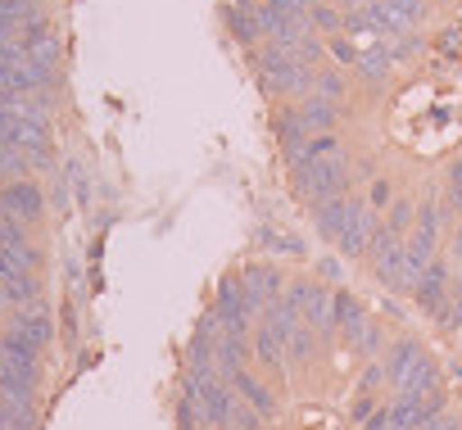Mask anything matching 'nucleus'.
Returning a JSON list of instances; mask_svg holds the SVG:
<instances>
[{
  "label": "nucleus",
  "instance_id": "58836bf2",
  "mask_svg": "<svg viewBox=\"0 0 462 430\" xmlns=\"http://www.w3.org/2000/svg\"><path fill=\"white\" fill-rule=\"evenodd\" d=\"M426 5H448V0H426Z\"/></svg>",
  "mask_w": 462,
  "mask_h": 430
},
{
  "label": "nucleus",
  "instance_id": "2eb2a0df",
  "mask_svg": "<svg viewBox=\"0 0 462 430\" xmlns=\"http://www.w3.org/2000/svg\"><path fill=\"white\" fill-rule=\"evenodd\" d=\"M345 223H349V195L345 199H322V204H313V227H318V236L322 241H340V232H345Z\"/></svg>",
  "mask_w": 462,
  "mask_h": 430
},
{
  "label": "nucleus",
  "instance_id": "39448f33",
  "mask_svg": "<svg viewBox=\"0 0 462 430\" xmlns=\"http://www.w3.org/2000/svg\"><path fill=\"white\" fill-rule=\"evenodd\" d=\"M10 335H19V340H28V344L46 349V344H51V335H55L51 304H46V299H32L28 308H19V313H14V322H10Z\"/></svg>",
  "mask_w": 462,
  "mask_h": 430
},
{
  "label": "nucleus",
  "instance_id": "ea45409f",
  "mask_svg": "<svg viewBox=\"0 0 462 430\" xmlns=\"http://www.w3.org/2000/svg\"><path fill=\"white\" fill-rule=\"evenodd\" d=\"M0 430H5V425H0Z\"/></svg>",
  "mask_w": 462,
  "mask_h": 430
},
{
  "label": "nucleus",
  "instance_id": "79ce46f5",
  "mask_svg": "<svg viewBox=\"0 0 462 430\" xmlns=\"http://www.w3.org/2000/svg\"><path fill=\"white\" fill-rule=\"evenodd\" d=\"M457 430H462V425H457Z\"/></svg>",
  "mask_w": 462,
  "mask_h": 430
},
{
  "label": "nucleus",
  "instance_id": "9d476101",
  "mask_svg": "<svg viewBox=\"0 0 462 430\" xmlns=\"http://www.w3.org/2000/svg\"><path fill=\"white\" fill-rule=\"evenodd\" d=\"M231 385H236V394H241V398H245V403L263 416V421H273V416H277V398H273V389H268V385H263L250 367H241L236 376H231Z\"/></svg>",
  "mask_w": 462,
  "mask_h": 430
},
{
  "label": "nucleus",
  "instance_id": "412c9836",
  "mask_svg": "<svg viewBox=\"0 0 462 430\" xmlns=\"http://www.w3.org/2000/svg\"><path fill=\"white\" fill-rule=\"evenodd\" d=\"M0 394L14 398V403H32V398H37V380L23 376V371L10 367V362H0Z\"/></svg>",
  "mask_w": 462,
  "mask_h": 430
},
{
  "label": "nucleus",
  "instance_id": "a878e982",
  "mask_svg": "<svg viewBox=\"0 0 462 430\" xmlns=\"http://www.w3.org/2000/svg\"><path fill=\"white\" fill-rule=\"evenodd\" d=\"M313 349H318V331L313 326H295V335L286 340V358H295V362H309L313 358Z\"/></svg>",
  "mask_w": 462,
  "mask_h": 430
},
{
  "label": "nucleus",
  "instance_id": "423d86ee",
  "mask_svg": "<svg viewBox=\"0 0 462 430\" xmlns=\"http://www.w3.org/2000/svg\"><path fill=\"white\" fill-rule=\"evenodd\" d=\"M448 286H453V277H448V263H444V259H435V263L421 272L417 290H412L417 308H421V313H430V317H439V308L448 304Z\"/></svg>",
  "mask_w": 462,
  "mask_h": 430
},
{
  "label": "nucleus",
  "instance_id": "20e7f679",
  "mask_svg": "<svg viewBox=\"0 0 462 430\" xmlns=\"http://www.w3.org/2000/svg\"><path fill=\"white\" fill-rule=\"evenodd\" d=\"M0 213H10V218L19 223H37L42 213H46V199H42V186L37 181H10V186H0Z\"/></svg>",
  "mask_w": 462,
  "mask_h": 430
},
{
  "label": "nucleus",
  "instance_id": "5701e85b",
  "mask_svg": "<svg viewBox=\"0 0 462 430\" xmlns=\"http://www.w3.org/2000/svg\"><path fill=\"white\" fill-rule=\"evenodd\" d=\"M399 241H408V232H412V223H417V204L408 199V195H394V204L385 208V218H381Z\"/></svg>",
  "mask_w": 462,
  "mask_h": 430
},
{
  "label": "nucleus",
  "instance_id": "c9c22d12",
  "mask_svg": "<svg viewBox=\"0 0 462 430\" xmlns=\"http://www.w3.org/2000/svg\"><path fill=\"white\" fill-rule=\"evenodd\" d=\"M444 50H448V55L462 50V28H448V32H444Z\"/></svg>",
  "mask_w": 462,
  "mask_h": 430
},
{
  "label": "nucleus",
  "instance_id": "f257e3e1",
  "mask_svg": "<svg viewBox=\"0 0 462 430\" xmlns=\"http://www.w3.org/2000/svg\"><path fill=\"white\" fill-rule=\"evenodd\" d=\"M291 190L309 204H322V199H345L354 195V172L345 163V154H331V159H309L304 168H291Z\"/></svg>",
  "mask_w": 462,
  "mask_h": 430
},
{
  "label": "nucleus",
  "instance_id": "72a5a7b5",
  "mask_svg": "<svg viewBox=\"0 0 462 430\" xmlns=\"http://www.w3.org/2000/svg\"><path fill=\"white\" fill-rule=\"evenodd\" d=\"M381 380H385V362H372V367L363 371V385H358V389H376Z\"/></svg>",
  "mask_w": 462,
  "mask_h": 430
},
{
  "label": "nucleus",
  "instance_id": "7c9ffc66",
  "mask_svg": "<svg viewBox=\"0 0 462 430\" xmlns=\"http://www.w3.org/2000/svg\"><path fill=\"white\" fill-rule=\"evenodd\" d=\"M318 277H327L331 286H340V281H345V268H340V259H331V254H327V259H318Z\"/></svg>",
  "mask_w": 462,
  "mask_h": 430
},
{
  "label": "nucleus",
  "instance_id": "c756f323",
  "mask_svg": "<svg viewBox=\"0 0 462 430\" xmlns=\"http://www.w3.org/2000/svg\"><path fill=\"white\" fill-rule=\"evenodd\" d=\"M367 204H372L376 213L394 204V190H390V181H385V177H372V186H367Z\"/></svg>",
  "mask_w": 462,
  "mask_h": 430
},
{
  "label": "nucleus",
  "instance_id": "ddd939ff",
  "mask_svg": "<svg viewBox=\"0 0 462 430\" xmlns=\"http://www.w3.org/2000/svg\"><path fill=\"white\" fill-rule=\"evenodd\" d=\"M295 105H300V118H304L309 136H313V132H336V123H340V114H345V105L322 100V96H304V100H295Z\"/></svg>",
  "mask_w": 462,
  "mask_h": 430
},
{
  "label": "nucleus",
  "instance_id": "c85d7f7f",
  "mask_svg": "<svg viewBox=\"0 0 462 430\" xmlns=\"http://www.w3.org/2000/svg\"><path fill=\"white\" fill-rule=\"evenodd\" d=\"M372 412H376V394H372V389H358L354 403H349V421H354V425H367Z\"/></svg>",
  "mask_w": 462,
  "mask_h": 430
},
{
  "label": "nucleus",
  "instance_id": "0eeeda50",
  "mask_svg": "<svg viewBox=\"0 0 462 430\" xmlns=\"http://www.w3.org/2000/svg\"><path fill=\"white\" fill-rule=\"evenodd\" d=\"M222 23L231 32V41L241 46H263V32H259V19H254V5H245V0H231V5H222Z\"/></svg>",
  "mask_w": 462,
  "mask_h": 430
},
{
  "label": "nucleus",
  "instance_id": "6ab92c4d",
  "mask_svg": "<svg viewBox=\"0 0 462 430\" xmlns=\"http://www.w3.org/2000/svg\"><path fill=\"white\" fill-rule=\"evenodd\" d=\"M390 73H394V64H390L376 46H372V50H358V59H354V78H358L363 87H385Z\"/></svg>",
  "mask_w": 462,
  "mask_h": 430
},
{
  "label": "nucleus",
  "instance_id": "b1692460",
  "mask_svg": "<svg viewBox=\"0 0 462 430\" xmlns=\"http://www.w3.org/2000/svg\"><path fill=\"white\" fill-rule=\"evenodd\" d=\"M309 96H322V100H336V105H345V96H349V82H345V73L340 69H318L313 73V91Z\"/></svg>",
  "mask_w": 462,
  "mask_h": 430
},
{
  "label": "nucleus",
  "instance_id": "a19ab883",
  "mask_svg": "<svg viewBox=\"0 0 462 430\" xmlns=\"http://www.w3.org/2000/svg\"><path fill=\"white\" fill-rule=\"evenodd\" d=\"M226 430H231V425H226Z\"/></svg>",
  "mask_w": 462,
  "mask_h": 430
},
{
  "label": "nucleus",
  "instance_id": "aec40b11",
  "mask_svg": "<svg viewBox=\"0 0 462 430\" xmlns=\"http://www.w3.org/2000/svg\"><path fill=\"white\" fill-rule=\"evenodd\" d=\"M376 50H381L390 64H408V59H417V55L426 50V37H421V32H394V37H385Z\"/></svg>",
  "mask_w": 462,
  "mask_h": 430
},
{
  "label": "nucleus",
  "instance_id": "4c0bfd02",
  "mask_svg": "<svg viewBox=\"0 0 462 430\" xmlns=\"http://www.w3.org/2000/svg\"><path fill=\"white\" fill-rule=\"evenodd\" d=\"M245 5H273V0H245Z\"/></svg>",
  "mask_w": 462,
  "mask_h": 430
},
{
  "label": "nucleus",
  "instance_id": "1a4fd4ad",
  "mask_svg": "<svg viewBox=\"0 0 462 430\" xmlns=\"http://www.w3.org/2000/svg\"><path fill=\"white\" fill-rule=\"evenodd\" d=\"M372 272H376V281L381 286H390V290H417V272H412V263H408V254H403V245H394L385 259H376L372 263Z\"/></svg>",
  "mask_w": 462,
  "mask_h": 430
},
{
  "label": "nucleus",
  "instance_id": "9b49d317",
  "mask_svg": "<svg viewBox=\"0 0 462 430\" xmlns=\"http://www.w3.org/2000/svg\"><path fill=\"white\" fill-rule=\"evenodd\" d=\"M304 326H313L318 335H331L336 331V290L327 286H313L309 299H304Z\"/></svg>",
  "mask_w": 462,
  "mask_h": 430
},
{
  "label": "nucleus",
  "instance_id": "2f4dec72",
  "mask_svg": "<svg viewBox=\"0 0 462 430\" xmlns=\"http://www.w3.org/2000/svg\"><path fill=\"white\" fill-rule=\"evenodd\" d=\"M453 425H457V421H453V416H448V407H444V412H426L417 430H453Z\"/></svg>",
  "mask_w": 462,
  "mask_h": 430
},
{
  "label": "nucleus",
  "instance_id": "473e14b6",
  "mask_svg": "<svg viewBox=\"0 0 462 430\" xmlns=\"http://www.w3.org/2000/svg\"><path fill=\"white\" fill-rule=\"evenodd\" d=\"M331 55H336V59H345V64L354 69V59H358V46H354L349 37H336V41H331Z\"/></svg>",
  "mask_w": 462,
  "mask_h": 430
},
{
  "label": "nucleus",
  "instance_id": "6e6552de",
  "mask_svg": "<svg viewBox=\"0 0 462 430\" xmlns=\"http://www.w3.org/2000/svg\"><path fill=\"white\" fill-rule=\"evenodd\" d=\"M0 141L32 154V150H51V136L42 123H23V118H10V114H0Z\"/></svg>",
  "mask_w": 462,
  "mask_h": 430
},
{
  "label": "nucleus",
  "instance_id": "7ed1b4c3",
  "mask_svg": "<svg viewBox=\"0 0 462 430\" xmlns=\"http://www.w3.org/2000/svg\"><path fill=\"white\" fill-rule=\"evenodd\" d=\"M236 407H241V394H236V385H231V380L208 376V380L199 385V421H204V425L226 430L231 416H236Z\"/></svg>",
  "mask_w": 462,
  "mask_h": 430
},
{
  "label": "nucleus",
  "instance_id": "bb28decb",
  "mask_svg": "<svg viewBox=\"0 0 462 430\" xmlns=\"http://www.w3.org/2000/svg\"><path fill=\"white\" fill-rule=\"evenodd\" d=\"M394 245H403V241H399V236H394V232H390L385 223H381V227H376V236L367 241V254H363V259H367V263H376V259H385V254H390Z\"/></svg>",
  "mask_w": 462,
  "mask_h": 430
},
{
  "label": "nucleus",
  "instance_id": "f3484780",
  "mask_svg": "<svg viewBox=\"0 0 462 430\" xmlns=\"http://www.w3.org/2000/svg\"><path fill=\"white\" fill-rule=\"evenodd\" d=\"M250 349H254V358H259L263 367H273V371H282V367H286V340H282L277 331H268L263 322L254 326V335H250Z\"/></svg>",
  "mask_w": 462,
  "mask_h": 430
},
{
  "label": "nucleus",
  "instance_id": "cd10ccee",
  "mask_svg": "<svg viewBox=\"0 0 462 430\" xmlns=\"http://www.w3.org/2000/svg\"><path fill=\"white\" fill-rule=\"evenodd\" d=\"M444 204H448L453 213H462V159H453V163H448V186H444Z\"/></svg>",
  "mask_w": 462,
  "mask_h": 430
},
{
  "label": "nucleus",
  "instance_id": "a211bd4d",
  "mask_svg": "<svg viewBox=\"0 0 462 430\" xmlns=\"http://www.w3.org/2000/svg\"><path fill=\"white\" fill-rule=\"evenodd\" d=\"M32 299H42V281H37V272L0 277V304H19V308H28Z\"/></svg>",
  "mask_w": 462,
  "mask_h": 430
},
{
  "label": "nucleus",
  "instance_id": "4468645a",
  "mask_svg": "<svg viewBox=\"0 0 462 430\" xmlns=\"http://www.w3.org/2000/svg\"><path fill=\"white\" fill-rule=\"evenodd\" d=\"M421 358H426V349H421L417 340H394V344H390V353H385V380L399 389V385L408 380V371H412Z\"/></svg>",
  "mask_w": 462,
  "mask_h": 430
},
{
  "label": "nucleus",
  "instance_id": "dca6fc26",
  "mask_svg": "<svg viewBox=\"0 0 462 430\" xmlns=\"http://www.w3.org/2000/svg\"><path fill=\"white\" fill-rule=\"evenodd\" d=\"M273 136H277V145L286 150V145H295V141H309V127H304V118H300V105L295 100H282L277 109H273Z\"/></svg>",
  "mask_w": 462,
  "mask_h": 430
},
{
  "label": "nucleus",
  "instance_id": "f8f14e48",
  "mask_svg": "<svg viewBox=\"0 0 462 430\" xmlns=\"http://www.w3.org/2000/svg\"><path fill=\"white\" fill-rule=\"evenodd\" d=\"M0 362H10V367H19L23 376H42V349L37 344H28V340H19V335H0Z\"/></svg>",
  "mask_w": 462,
  "mask_h": 430
},
{
  "label": "nucleus",
  "instance_id": "e433bc0d",
  "mask_svg": "<svg viewBox=\"0 0 462 430\" xmlns=\"http://www.w3.org/2000/svg\"><path fill=\"white\" fill-rule=\"evenodd\" d=\"M448 254H453V263H462V223H457V232H453V245H448Z\"/></svg>",
  "mask_w": 462,
  "mask_h": 430
},
{
  "label": "nucleus",
  "instance_id": "f704fd0d",
  "mask_svg": "<svg viewBox=\"0 0 462 430\" xmlns=\"http://www.w3.org/2000/svg\"><path fill=\"white\" fill-rule=\"evenodd\" d=\"M367 430H390V407H376V412L367 416Z\"/></svg>",
  "mask_w": 462,
  "mask_h": 430
},
{
  "label": "nucleus",
  "instance_id": "f03ea898",
  "mask_svg": "<svg viewBox=\"0 0 462 430\" xmlns=\"http://www.w3.org/2000/svg\"><path fill=\"white\" fill-rule=\"evenodd\" d=\"M376 227H381V218H376V208L367 204V195H349V223H345L336 250L345 259H363L367 254V241L376 236Z\"/></svg>",
  "mask_w": 462,
  "mask_h": 430
},
{
  "label": "nucleus",
  "instance_id": "4be33fe9",
  "mask_svg": "<svg viewBox=\"0 0 462 430\" xmlns=\"http://www.w3.org/2000/svg\"><path fill=\"white\" fill-rule=\"evenodd\" d=\"M309 28L318 32V37H345V14H340V5L336 0H327V5H313L309 10Z\"/></svg>",
  "mask_w": 462,
  "mask_h": 430
},
{
  "label": "nucleus",
  "instance_id": "393cba45",
  "mask_svg": "<svg viewBox=\"0 0 462 430\" xmlns=\"http://www.w3.org/2000/svg\"><path fill=\"white\" fill-rule=\"evenodd\" d=\"M28 172H32V168H28V154L0 141V186H10V181H23Z\"/></svg>",
  "mask_w": 462,
  "mask_h": 430
}]
</instances>
